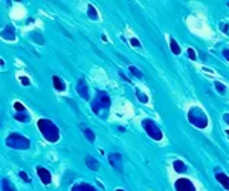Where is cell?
<instances>
[{
	"mask_svg": "<svg viewBox=\"0 0 229 191\" xmlns=\"http://www.w3.org/2000/svg\"><path fill=\"white\" fill-rule=\"evenodd\" d=\"M130 43H131V46H134V47H141V43L138 41V38H131Z\"/></svg>",
	"mask_w": 229,
	"mask_h": 191,
	"instance_id": "d4e9b609",
	"label": "cell"
},
{
	"mask_svg": "<svg viewBox=\"0 0 229 191\" xmlns=\"http://www.w3.org/2000/svg\"><path fill=\"white\" fill-rule=\"evenodd\" d=\"M78 95H80L82 100H89V87H87V83L82 80H78V86H76Z\"/></svg>",
	"mask_w": 229,
	"mask_h": 191,
	"instance_id": "ba28073f",
	"label": "cell"
},
{
	"mask_svg": "<svg viewBox=\"0 0 229 191\" xmlns=\"http://www.w3.org/2000/svg\"><path fill=\"white\" fill-rule=\"evenodd\" d=\"M16 119H17V121H25V122H26V121H29V116L26 115V112H25L23 115H22V113H17V115H16Z\"/></svg>",
	"mask_w": 229,
	"mask_h": 191,
	"instance_id": "cb8c5ba5",
	"label": "cell"
},
{
	"mask_svg": "<svg viewBox=\"0 0 229 191\" xmlns=\"http://www.w3.org/2000/svg\"><path fill=\"white\" fill-rule=\"evenodd\" d=\"M173 167H174V170H176L177 173H185V171H186V165H185L182 161H174Z\"/></svg>",
	"mask_w": 229,
	"mask_h": 191,
	"instance_id": "9a60e30c",
	"label": "cell"
},
{
	"mask_svg": "<svg viewBox=\"0 0 229 191\" xmlns=\"http://www.w3.org/2000/svg\"><path fill=\"white\" fill-rule=\"evenodd\" d=\"M222 31L223 32H228V24L226 23H222Z\"/></svg>",
	"mask_w": 229,
	"mask_h": 191,
	"instance_id": "f546056e",
	"label": "cell"
},
{
	"mask_svg": "<svg viewBox=\"0 0 229 191\" xmlns=\"http://www.w3.org/2000/svg\"><path fill=\"white\" fill-rule=\"evenodd\" d=\"M109 162H110V165H111L115 170H118V171H122V170H124V168H122V158H121V154L118 153V151H115V153L109 154Z\"/></svg>",
	"mask_w": 229,
	"mask_h": 191,
	"instance_id": "8992f818",
	"label": "cell"
},
{
	"mask_svg": "<svg viewBox=\"0 0 229 191\" xmlns=\"http://www.w3.org/2000/svg\"><path fill=\"white\" fill-rule=\"evenodd\" d=\"M188 57L191 58V60H196V54H194V49H191V47L188 49Z\"/></svg>",
	"mask_w": 229,
	"mask_h": 191,
	"instance_id": "484cf974",
	"label": "cell"
},
{
	"mask_svg": "<svg viewBox=\"0 0 229 191\" xmlns=\"http://www.w3.org/2000/svg\"><path fill=\"white\" fill-rule=\"evenodd\" d=\"M72 191H96V190L89 184H78L72 188Z\"/></svg>",
	"mask_w": 229,
	"mask_h": 191,
	"instance_id": "5bb4252c",
	"label": "cell"
},
{
	"mask_svg": "<svg viewBox=\"0 0 229 191\" xmlns=\"http://www.w3.org/2000/svg\"><path fill=\"white\" fill-rule=\"evenodd\" d=\"M130 72H131V75H134L136 78H144V73L141 72L138 67H134V66H130Z\"/></svg>",
	"mask_w": 229,
	"mask_h": 191,
	"instance_id": "ffe728a7",
	"label": "cell"
},
{
	"mask_svg": "<svg viewBox=\"0 0 229 191\" xmlns=\"http://www.w3.org/2000/svg\"><path fill=\"white\" fill-rule=\"evenodd\" d=\"M223 119H225L226 124H229V113H225V115H223Z\"/></svg>",
	"mask_w": 229,
	"mask_h": 191,
	"instance_id": "4dcf8cb0",
	"label": "cell"
},
{
	"mask_svg": "<svg viewBox=\"0 0 229 191\" xmlns=\"http://www.w3.org/2000/svg\"><path fill=\"white\" fill-rule=\"evenodd\" d=\"M215 179L222 184V187L225 188V190H229V177H228L226 174H223V173H217V174H215Z\"/></svg>",
	"mask_w": 229,
	"mask_h": 191,
	"instance_id": "7c38bea8",
	"label": "cell"
},
{
	"mask_svg": "<svg viewBox=\"0 0 229 191\" xmlns=\"http://www.w3.org/2000/svg\"><path fill=\"white\" fill-rule=\"evenodd\" d=\"M223 55H225V58L229 61V49H225V51H223Z\"/></svg>",
	"mask_w": 229,
	"mask_h": 191,
	"instance_id": "f1b7e54d",
	"label": "cell"
},
{
	"mask_svg": "<svg viewBox=\"0 0 229 191\" xmlns=\"http://www.w3.org/2000/svg\"><path fill=\"white\" fill-rule=\"evenodd\" d=\"M37 173H38V176H40V179H41V182L45 184V185H49V184L52 182L51 173H49V171H47L46 168H43V167H38V168H37Z\"/></svg>",
	"mask_w": 229,
	"mask_h": 191,
	"instance_id": "9c48e42d",
	"label": "cell"
},
{
	"mask_svg": "<svg viewBox=\"0 0 229 191\" xmlns=\"http://www.w3.org/2000/svg\"><path fill=\"white\" fill-rule=\"evenodd\" d=\"M20 177H22V179H25L26 182H31V179L28 177V174L25 173V171H20Z\"/></svg>",
	"mask_w": 229,
	"mask_h": 191,
	"instance_id": "83f0119b",
	"label": "cell"
},
{
	"mask_svg": "<svg viewBox=\"0 0 229 191\" xmlns=\"http://www.w3.org/2000/svg\"><path fill=\"white\" fill-rule=\"evenodd\" d=\"M20 81H22V84H25V86H29V84H31V81L28 80V77H20Z\"/></svg>",
	"mask_w": 229,
	"mask_h": 191,
	"instance_id": "4316f807",
	"label": "cell"
},
{
	"mask_svg": "<svg viewBox=\"0 0 229 191\" xmlns=\"http://www.w3.org/2000/svg\"><path fill=\"white\" fill-rule=\"evenodd\" d=\"M188 121L191 122L193 125L199 127V129H205V127L208 125V118H206V115H205L203 110L199 109V107H193V109L189 110V113H188Z\"/></svg>",
	"mask_w": 229,
	"mask_h": 191,
	"instance_id": "277c9868",
	"label": "cell"
},
{
	"mask_svg": "<svg viewBox=\"0 0 229 191\" xmlns=\"http://www.w3.org/2000/svg\"><path fill=\"white\" fill-rule=\"evenodd\" d=\"M14 109H16V110L18 112V113H25V112H26L25 106L20 104V102H16V104H14Z\"/></svg>",
	"mask_w": 229,
	"mask_h": 191,
	"instance_id": "603a6c76",
	"label": "cell"
},
{
	"mask_svg": "<svg viewBox=\"0 0 229 191\" xmlns=\"http://www.w3.org/2000/svg\"><path fill=\"white\" fill-rule=\"evenodd\" d=\"M2 37L6 38V40H14V38H16V32H14V26H12V24L6 26V29L2 32Z\"/></svg>",
	"mask_w": 229,
	"mask_h": 191,
	"instance_id": "8fae6325",
	"label": "cell"
},
{
	"mask_svg": "<svg viewBox=\"0 0 229 191\" xmlns=\"http://www.w3.org/2000/svg\"><path fill=\"white\" fill-rule=\"evenodd\" d=\"M86 165L89 167L92 171H96L99 168V164H98V161H96L95 158H92V156H87L86 158Z\"/></svg>",
	"mask_w": 229,
	"mask_h": 191,
	"instance_id": "4fadbf2b",
	"label": "cell"
},
{
	"mask_svg": "<svg viewBox=\"0 0 229 191\" xmlns=\"http://www.w3.org/2000/svg\"><path fill=\"white\" fill-rule=\"evenodd\" d=\"M6 145L11 147V148H16V150H26L29 148V139L23 135H18V133H11L6 138Z\"/></svg>",
	"mask_w": 229,
	"mask_h": 191,
	"instance_id": "3957f363",
	"label": "cell"
},
{
	"mask_svg": "<svg viewBox=\"0 0 229 191\" xmlns=\"http://www.w3.org/2000/svg\"><path fill=\"white\" fill-rule=\"evenodd\" d=\"M214 86H215V89H217L218 93H222V95H225V93H226V87L223 86L222 83H218V81H217V83H214Z\"/></svg>",
	"mask_w": 229,
	"mask_h": 191,
	"instance_id": "44dd1931",
	"label": "cell"
},
{
	"mask_svg": "<svg viewBox=\"0 0 229 191\" xmlns=\"http://www.w3.org/2000/svg\"><path fill=\"white\" fill-rule=\"evenodd\" d=\"M116 191H122V190H116Z\"/></svg>",
	"mask_w": 229,
	"mask_h": 191,
	"instance_id": "d6a6232c",
	"label": "cell"
},
{
	"mask_svg": "<svg viewBox=\"0 0 229 191\" xmlns=\"http://www.w3.org/2000/svg\"><path fill=\"white\" fill-rule=\"evenodd\" d=\"M52 81H53V87L58 90V92H63L66 89V84H64V81L61 80L60 77H57V75H53L52 77Z\"/></svg>",
	"mask_w": 229,
	"mask_h": 191,
	"instance_id": "30bf717a",
	"label": "cell"
},
{
	"mask_svg": "<svg viewBox=\"0 0 229 191\" xmlns=\"http://www.w3.org/2000/svg\"><path fill=\"white\" fill-rule=\"evenodd\" d=\"M142 127L144 130L148 133V136L154 141H160L162 139V131H160V129L157 127V124H156L154 121L151 119H144L142 121Z\"/></svg>",
	"mask_w": 229,
	"mask_h": 191,
	"instance_id": "5b68a950",
	"label": "cell"
},
{
	"mask_svg": "<svg viewBox=\"0 0 229 191\" xmlns=\"http://www.w3.org/2000/svg\"><path fill=\"white\" fill-rule=\"evenodd\" d=\"M82 133H84L86 139L89 141V142H93V141H95V133H93V131H92L90 129H87V127H82Z\"/></svg>",
	"mask_w": 229,
	"mask_h": 191,
	"instance_id": "e0dca14e",
	"label": "cell"
},
{
	"mask_svg": "<svg viewBox=\"0 0 229 191\" xmlns=\"http://www.w3.org/2000/svg\"><path fill=\"white\" fill-rule=\"evenodd\" d=\"M37 124H38V129H40L41 135L45 136L49 142H57L58 138H60V130H58V127L53 124L52 121H49V119H40Z\"/></svg>",
	"mask_w": 229,
	"mask_h": 191,
	"instance_id": "6da1fadb",
	"label": "cell"
},
{
	"mask_svg": "<svg viewBox=\"0 0 229 191\" xmlns=\"http://www.w3.org/2000/svg\"><path fill=\"white\" fill-rule=\"evenodd\" d=\"M2 185H3V191H16L14 185L9 182L8 179H3V180H2Z\"/></svg>",
	"mask_w": 229,
	"mask_h": 191,
	"instance_id": "d6986e66",
	"label": "cell"
},
{
	"mask_svg": "<svg viewBox=\"0 0 229 191\" xmlns=\"http://www.w3.org/2000/svg\"><path fill=\"white\" fill-rule=\"evenodd\" d=\"M136 96L139 98V101H141V102H148L147 95H144L142 92H141V89H136Z\"/></svg>",
	"mask_w": 229,
	"mask_h": 191,
	"instance_id": "7402d4cb",
	"label": "cell"
},
{
	"mask_svg": "<svg viewBox=\"0 0 229 191\" xmlns=\"http://www.w3.org/2000/svg\"><path fill=\"white\" fill-rule=\"evenodd\" d=\"M176 191H196L191 180L188 179H179L176 182Z\"/></svg>",
	"mask_w": 229,
	"mask_h": 191,
	"instance_id": "52a82bcc",
	"label": "cell"
},
{
	"mask_svg": "<svg viewBox=\"0 0 229 191\" xmlns=\"http://www.w3.org/2000/svg\"><path fill=\"white\" fill-rule=\"evenodd\" d=\"M87 14L92 20H98V11L95 9L93 5H87Z\"/></svg>",
	"mask_w": 229,
	"mask_h": 191,
	"instance_id": "2e32d148",
	"label": "cell"
},
{
	"mask_svg": "<svg viewBox=\"0 0 229 191\" xmlns=\"http://www.w3.org/2000/svg\"><path fill=\"white\" fill-rule=\"evenodd\" d=\"M110 109V98L105 92H98L95 95L93 101H92V110L95 112L96 115L104 116L105 112Z\"/></svg>",
	"mask_w": 229,
	"mask_h": 191,
	"instance_id": "7a4b0ae2",
	"label": "cell"
},
{
	"mask_svg": "<svg viewBox=\"0 0 229 191\" xmlns=\"http://www.w3.org/2000/svg\"><path fill=\"white\" fill-rule=\"evenodd\" d=\"M226 135H228V136H229V130H226Z\"/></svg>",
	"mask_w": 229,
	"mask_h": 191,
	"instance_id": "1f68e13d",
	"label": "cell"
},
{
	"mask_svg": "<svg viewBox=\"0 0 229 191\" xmlns=\"http://www.w3.org/2000/svg\"><path fill=\"white\" fill-rule=\"evenodd\" d=\"M170 47H171V51L174 55H179L180 54V46L177 45V41L174 40V38H170Z\"/></svg>",
	"mask_w": 229,
	"mask_h": 191,
	"instance_id": "ac0fdd59",
	"label": "cell"
}]
</instances>
